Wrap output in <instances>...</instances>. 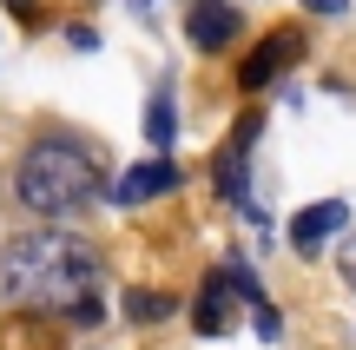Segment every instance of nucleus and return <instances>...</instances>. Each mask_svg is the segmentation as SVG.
Masks as SVG:
<instances>
[{
    "label": "nucleus",
    "mask_w": 356,
    "mask_h": 350,
    "mask_svg": "<svg viewBox=\"0 0 356 350\" xmlns=\"http://www.w3.org/2000/svg\"><path fill=\"white\" fill-rule=\"evenodd\" d=\"M0 304L92 331L106 317L99 251L73 232H20L0 245Z\"/></svg>",
    "instance_id": "1"
},
{
    "label": "nucleus",
    "mask_w": 356,
    "mask_h": 350,
    "mask_svg": "<svg viewBox=\"0 0 356 350\" xmlns=\"http://www.w3.org/2000/svg\"><path fill=\"white\" fill-rule=\"evenodd\" d=\"M13 192L40 218H73V212H92L106 198V166L86 139H33L20 172H13Z\"/></svg>",
    "instance_id": "2"
},
{
    "label": "nucleus",
    "mask_w": 356,
    "mask_h": 350,
    "mask_svg": "<svg viewBox=\"0 0 356 350\" xmlns=\"http://www.w3.org/2000/svg\"><path fill=\"white\" fill-rule=\"evenodd\" d=\"M251 139H257V113H244L238 132H231V145L218 152V192H225V205H238L251 225H264V212H257V198H251Z\"/></svg>",
    "instance_id": "3"
},
{
    "label": "nucleus",
    "mask_w": 356,
    "mask_h": 350,
    "mask_svg": "<svg viewBox=\"0 0 356 350\" xmlns=\"http://www.w3.org/2000/svg\"><path fill=\"white\" fill-rule=\"evenodd\" d=\"M238 33H244V20H238V7H225V0H198V7L185 13V40H191L198 53L231 47Z\"/></svg>",
    "instance_id": "4"
},
{
    "label": "nucleus",
    "mask_w": 356,
    "mask_h": 350,
    "mask_svg": "<svg viewBox=\"0 0 356 350\" xmlns=\"http://www.w3.org/2000/svg\"><path fill=\"white\" fill-rule=\"evenodd\" d=\"M343 225H350V205H343V198H323V205H304V212H297V225H291V245L304 251V258H317V251L330 245V238L343 232Z\"/></svg>",
    "instance_id": "5"
},
{
    "label": "nucleus",
    "mask_w": 356,
    "mask_h": 350,
    "mask_svg": "<svg viewBox=\"0 0 356 350\" xmlns=\"http://www.w3.org/2000/svg\"><path fill=\"white\" fill-rule=\"evenodd\" d=\"M297 53H304V40H297V33H291V26H284V33H270V40H264V47H257V53H251V60H244V66H238V86H244V93H264V86H270V79H277V73H284V66H291V60H297Z\"/></svg>",
    "instance_id": "6"
},
{
    "label": "nucleus",
    "mask_w": 356,
    "mask_h": 350,
    "mask_svg": "<svg viewBox=\"0 0 356 350\" xmlns=\"http://www.w3.org/2000/svg\"><path fill=\"white\" fill-rule=\"evenodd\" d=\"M165 192H178V166H172L165 152H159V159L132 166L126 179L113 185V205H145V198H165Z\"/></svg>",
    "instance_id": "7"
},
{
    "label": "nucleus",
    "mask_w": 356,
    "mask_h": 350,
    "mask_svg": "<svg viewBox=\"0 0 356 350\" xmlns=\"http://www.w3.org/2000/svg\"><path fill=\"white\" fill-rule=\"evenodd\" d=\"M191 324H198L204 337H225V331L238 324V317H231V278H225V271L204 278V291H198V317H191Z\"/></svg>",
    "instance_id": "8"
},
{
    "label": "nucleus",
    "mask_w": 356,
    "mask_h": 350,
    "mask_svg": "<svg viewBox=\"0 0 356 350\" xmlns=\"http://www.w3.org/2000/svg\"><path fill=\"white\" fill-rule=\"evenodd\" d=\"M145 139H152V152H172V139H178V100H172V79L152 93V106H145Z\"/></svg>",
    "instance_id": "9"
},
{
    "label": "nucleus",
    "mask_w": 356,
    "mask_h": 350,
    "mask_svg": "<svg viewBox=\"0 0 356 350\" xmlns=\"http://www.w3.org/2000/svg\"><path fill=\"white\" fill-rule=\"evenodd\" d=\"M126 311L139 317V324H159V317L172 311V298H159V291H132V298H126Z\"/></svg>",
    "instance_id": "10"
},
{
    "label": "nucleus",
    "mask_w": 356,
    "mask_h": 350,
    "mask_svg": "<svg viewBox=\"0 0 356 350\" xmlns=\"http://www.w3.org/2000/svg\"><path fill=\"white\" fill-rule=\"evenodd\" d=\"M337 271H343V285L356 291V232L343 238V251H337Z\"/></svg>",
    "instance_id": "11"
},
{
    "label": "nucleus",
    "mask_w": 356,
    "mask_h": 350,
    "mask_svg": "<svg viewBox=\"0 0 356 350\" xmlns=\"http://www.w3.org/2000/svg\"><path fill=\"white\" fill-rule=\"evenodd\" d=\"M304 7H310V13H343L350 0H304Z\"/></svg>",
    "instance_id": "12"
},
{
    "label": "nucleus",
    "mask_w": 356,
    "mask_h": 350,
    "mask_svg": "<svg viewBox=\"0 0 356 350\" xmlns=\"http://www.w3.org/2000/svg\"><path fill=\"white\" fill-rule=\"evenodd\" d=\"M7 7H13V13H33V0H7Z\"/></svg>",
    "instance_id": "13"
},
{
    "label": "nucleus",
    "mask_w": 356,
    "mask_h": 350,
    "mask_svg": "<svg viewBox=\"0 0 356 350\" xmlns=\"http://www.w3.org/2000/svg\"><path fill=\"white\" fill-rule=\"evenodd\" d=\"M132 7H139V13H152V0H132Z\"/></svg>",
    "instance_id": "14"
}]
</instances>
